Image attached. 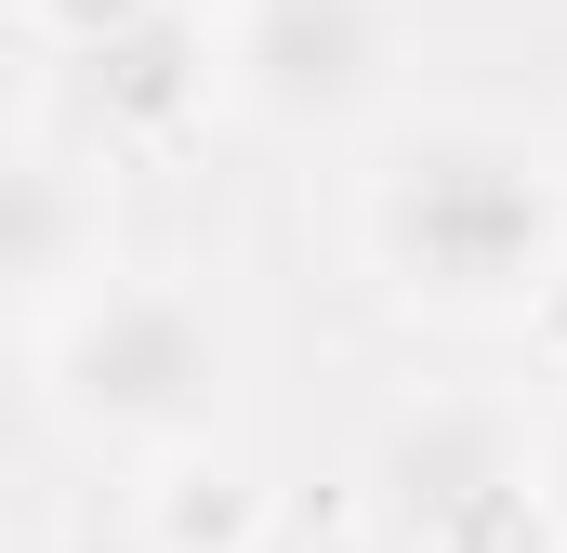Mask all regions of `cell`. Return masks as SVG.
<instances>
[{
  "instance_id": "7",
  "label": "cell",
  "mask_w": 567,
  "mask_h": 553,
  "mask_svg": "<svg viewBox=\"0 0 567 553\" xmlns=\"http://www.w3.org/2000/svg\"><path fill=\"white\" fill-rule=\"evenodd\" d=\"M251 528H265V488H251L238 448H172L158 461V541L172 553H251Z\"/></svg>"
},
{
  "instance_id": "5",
  "label": "cell",
  "mask_w": 567,
  "mask_h": 553,
  "mask_svg": "<svg viewBox=\"0 0 567 553\" xmlns=\"http://www.w3.org/2000/svg\"><path fill=\"white\" fill-rule=\"evenodd\" d=\"M80 264H93V185H80L53 145L0 133V316L66 303Z\"/></svg>"
},
{
  "instance_id": "10",
  "label": "cell",
  "mask_w": 567,
  "mask_h": 553,
  "mask_svg": "<svg viewBox=\"0 0 567 553\" xmlns=\"http://www.w3.org/2000/svg\"><path fill=\"white\" fill-rule=\"evenodd\" d=\"M528 316H542V343H555V356H567V264L542 276V290H528Z\"/></svg>"
},
{
  "instance_id": "4",
  "label": "cell",
  "mask_w": 567,
  "mask_h": 553,
  "mask_svg": "<svg viewBox=\"0 0 567 553\" xmlns=\"http://www.w3.org/2000/svg\"><path fill=\"white\" fill-rule=\"evenodd\" d=\"M66 66H80V106H93V119H106L120 145H145V133H185V119L212 106V80H225L212 27H198L185 0L133 13L120 40H93V53H66Z\"/></svg>"
},
{
  "instance_id": "3",
  "label": "cell",
  "mask_w": 567,
  "mask_h": 553,
  "mask_svg": "<svg viewBox=\"0 0 567 553\" xmlns=\"http://www.w3.org/2000/svg\"><path fill=\"white\" fill-rule=\"evenodd\" d=\"M225 93L278 133H343L357 106H383L396 66V13L383 0H238L225 13Z\"/></svg>"
},
{
  "instance_id": "1",
  "label": "cell",
  "mask_w": 567,
  "mask_h": 553,
  "mask_svg": "<svg viewBox=\"0 0 567 553\" xmlns=\"http://www.w3.org/2000/svg\"><path fill=\"white\" fill-rule=\"evenodd\" d=\"M370 264L396 276L410 303H449V316L528 303L567 264L555 158L528 133H502V119H423L370 171Z\"/></svg>"
},
{
  "instance_id": "8",
  "label": "cell",
  "mask_w": 567,
  "mask_h": 553,
  "mask_svg": "<svg viewBox=\"0 0 567 553\" xmlns=\"http://www.w3.org/2000/svg\"><path fill=\"white\" fill-rule=\"evenodd\" d=\"M423 553H567V541H555V501H542V474L515 461L502 488H475L462 514H435Z\"/></svg>"
},
{
  "instance_id": "11",
  "label": "cell",
  "mask_w": 567,
  "mask_h": 553,
  "mask_svg": "<svg viewBox=\"0 0 567 553\" xmlns=\"http://www.w3.org/2000/svg\"><path fill=\"white\" fill-rule=\"evenodd\" d=\"M542 501H555V541H567V435H555V461H542Z\"/></svg>"
},
{
  "instance_id": "2",
  "label": "cell",
  "mask_w": 567,
  "mask_h": 553,
  "mask_svg": "<svg viewBox=\"0 0 567 553\" xmlns=\"http://www.w3.org/2000/svg\"><path fill=\"white\" fill-rule=\"evenodd\" d=\"M238 383V330L185 290V276H106V290H66L53 316V409L80 435H120V448H212Z\"/></svg>"
},
{
  "instance_id": "9",
  "label": "cell",
  "mask_w": 567,
  "mask_h": 553,
  "mask_svg": "<svg viewBox=\"0 0 567 553\" xmlns=\"http://www.w3.org/2000/svg\"><path fill=\"white\" fill-rule=\"evenodd\" d=\"M27 13H40L66 53H93V40H120V27H133V13H158V0H27Z\"/></svg>"
},
{
  "instance_id": "6",
  "label": "cell",
  "mask_w": 567,
  "mask_h": 553,
  "mask_svg": "<svg viewBox=\"0 0 567 553\" xmlns=\"http://www.w3.org/2000/svg\"><path fill=\"white\" fill-rule=\"evenodd\" d=\"M528 448L502 435L488 409H423V421H396V448H383V488H396V514H410V541H423L435 514H462L475 488H502Z\"/></svg>"
}]
</instances>
